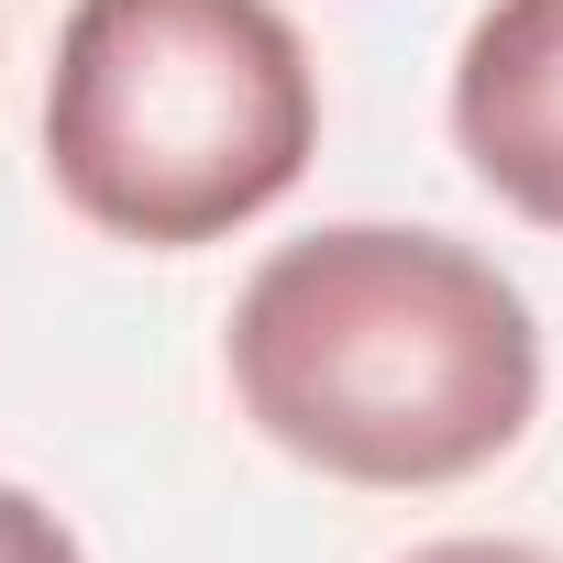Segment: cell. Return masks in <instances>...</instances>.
<instances>
[{
  "instance_id": "5",
  "label": "cell",
  "mask_w": 563,
  "mask_h": 563,
  "mask_svg": "<svg viewBox=\"0 0 563 563\" xmlns=\"http://www.w3.org/2000/svg\"><path fill=\"white\" fill-rule=\"evenodd\" d=\"M398 563H563V552H541V541H497V530H453V541H420V552H398Z\"/></svg>"
},
{
  "instance_id": "3",
  "label": "cell",
  "mask_w": 563,
  "mask_h": 563,
  "mask_svg": "<svg viewBox=\"0 0 563 563\" xmlns=\"http://www.w3.org/2000/svg\"><path fill=\"white\" fill-rule=\"evenodd\" d=\"M453 155L497 210L563 232V0H486L453 45Z\"/></svg>"
},
{
  "instance_id": "2",
  "label": "cell",
  "mask_w": 563,
  "mask_h": 563,
  "mask_svg": "<svg viewBox=\"0 0 563 563\" xmlns=\"http://www.w3.org/2000/svg\"><path fill=\"white\" fill-rule=\"evenodd\" d=\"M321 155V67L276 0H78L45 67L56 199L144 254L265 221Z\"/></svg>"
},
{
  "instance_id": "4",
  "label": "cell",
  "mask_w": 563,
  "mask_h": 563,
  "mask_svg": "<svg viewBox=\"0 0 563 563\" xmlns=\"http://www.w3.org/2000/svg\"><path fill=\"white\" fill-rule=\"evenodd\" d=\"M0 563H89V552L34 486H0Z\"/></svg>"
},
{
  "instance_id": "1",
  "label": "cell",
  "mask_w": 563,
  "mask_h": 563,
  "mask_svg": "<svg viewBox=\"0 0 563 563\" xmlns=\"http://www.w3.org/2000/svg\"><path fill=\"white\" fill-rule=\"evenodd\" d=\"M221 376L288 464L365 497H431L530 442L541 321L453 232L321 221L243 276Z\"/></svg>"
}]
</instances>
